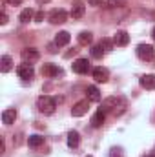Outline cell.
Returning a JSON list of instances; mask_svg holds the SVG:
<instances>
[{"mask_svg":"<svg viewBox=\"0 0 155 157\" xmlns=\"http://www.w3.org/2000/svg\"><path fill=\"white\" fill-rule=\"evenodd\" d=\"M4 150H6V144H4V141H0V154H4Z\"/></svg>","mask_w":155,"mask_h":157,"instance_id":"f546056e","label":"cell"},{"mask_svg":"<svg viewBox=\"0 0 155 157\" xmlns=\"http://www.w3.org/2000/svg\"><path fill=\"white\" fill-rule=\"evenodd\" d=\"M17 73H18V77L24 78V80H31L33 75H35V71H33L31 64H20V66L17 68Z\"/></svg>","mask_w":155,"mask_h":157,"instance_id":"ba28073f","label":"cell"},{"mask_svg":"<svg viewBox=\"0 0 155 157\" xmlns=\"http://www.w3.org/2000/svg\"><path fill=\"white\" fill-rule=\"evenodd\" d=\"M6 2H7V4H13V6H18L22 0H6Z\"/></svg>","mask_w":155,"mask_h":157,"instance_id":"f1b7e54d","label":"cell"},{"mask_svg":"<svg viewBox=\"0 0 155 157\" xmlns=\"http://www.w3.org/2000/svg\"><path fill=\"white\" fill-rule=\"evenodd\" d=\"M37 108H39L40 113L51 115L55 112V108H57V101L53 97H49V95H40L39 99H37Z\"/></svg>","mask_w":155,"mask_h":157,"instance_id":"7a4b0ae2","label":"cell"},{"mask_svg":"<svg viewBox=\"0 0 155 157\" xmlns=\"http://www.w3.org/2000/svg\"><path fill=\"white\" fill-rule=\"evenodd\" d=\"M70 33L68 31H60V33H57V37H55V46L57 48H62V46H66L68 42H70Z\"/></svg>","mask_w":155,"mask_h":157,"instance_id":"2e32d148","label":"cell"},{"mask_svg":"<svg viewBox=\"0 0 155 157\" xmlns=\"http://www.w3.org/2000/svg\"><path fill=\"white\" fill-rule=\"evenodd\" d=\"M152 37H153V40H155V28H153V31H152Z\"/></svg>","mask_w":155,"mask_h":157,"instance_id":"4dcf8cb0","label":"cell"},{"mask_svg":"<svg viewBox=\"0 0 155 157\" xmlns=\"http://www.w3.org/2000/svg\"><path fill=\"white\" fill-rule=\"evenodd\" d=\"M139 82L144 90H155V75H142Z\"/></svg>","mask_w":155,"mask_h":157,"instance_id":"9a60e30c","label":"cell"},{"mask_svg":"<svg viewBox=\"0 0 155 157\" xmlns=\"http://www.w3.org/2000/svg\"><path fill=\"white\" fill-rule=\"evenodd\" d=\"M104 0H89V6H100Z\"/></svg>","mask_w":155,"mask_h":157,"instance_id":"4316f807","label":"cell"},{"mask_svg":"<svg viewBox=\"0 0 155 157\" xmlns=\"http://www.w3.org/2000/svg\"><path fill=\"white\" fill-rule=\"evenodd\" d=\"M104 119H106V113H104L102 110L95 112V115L91 117V126H93V128H100V126L104 124Z\"/></svg>","mask_w":155,"mask_h":157,"instance_id":"e0dca14e","label":"cell"},{"mask_svg":"<svg viewBox=\"0 0 155 157\" xmlns=\"http://www.w3.org/2000/svg\"><path fill=\"white\" fill-rule=\"evenodd\" d=\"M148 157H155V155H148Z\"/></svg>","mask_w":155,"mask_h":157,"instance_id":"d6a6232c","label":"cell"},{"mask_svg":"<svg viewBox=\"0 0 155 157\" xmlns=\"http://www.w3.org/2000/svg\"><path fill=\"white\" fill-rule=\"evenodd\" d=\"M84 11H86V6H84L82 2H75V4L71 6L70 15H71L73 18H82V17H84Z\"/></svg>","mask_w":155,"mask_h":157,"instance_id":"8fae6325","label":"cell"},{"mask_svg":"<svg viewBox=\"0 0 155 157\" xmlns=\"http://www.w3.org/2000/svg\"><path fill=\"white\" fill-rule=\"evenodd\" d=\"M42 75H44V77H49V78L60 77V75H62V70H60L57 64H44V66H42Z\"/></svg>","mask_w":155,"mask_h":157,"instance_id":"52a82bcc","label":"cell"},{"mask_svg":"<svg viewBox=\"0 0 155 157\" xmlns=\"http://www.w3.org/2000/svg\"><path fill=\"white\" fill-rule=\"evenodd\" d=\"M102 55H104V48H102L100 44H97V46L91 48V57H93V59H100Z\"/></svg>","mask_w":155,"mask_h":157,"instance_id":"603a6c76","label":"cell"},{"mask_svg":"<svg viewBox=\"0 0 155 157\" xmlns=\"http://www.w3.org/2000/svg\"><path fill=\"white\" fill-rule=\"evenodd\" d=\"M100 46L104 48V51H110V49H113V40L102 39V40H100Z\"/></svg>","mask_w":155,"mask_h":157,"instance_id":"cb8c5ba5","label":"cell"},{"mask_svg":"<svg viewBox=\"0 0 155 157\" xmlns=\"http://www.w3.org/2000/svg\"><path fill=\"white\" fill-rule=\"evenodd\" d=\"M108 77H110V73H108L106 68H95V70H93V78H95L97 82H106Z\"/></svg>","mask_w":155,"mask_h":157,"instance_id":"4fadbf2b","label":"cell"},{"mask_svg":"<svg viewBox=\"0 0 155 157\" xmlns=\"http://www.w3.org/2000/svg\"><path fill=\"white\" fill-rule=\"evenodd\" d=\"M28 144L31 146V148H39L44 144V137L42 135H29L28 137Z\"/></svg>","mask_w":155,"mask_h":157,"instance_id":"44dd1931","label":"cell"},{"mask_svg":"<svg viewBox=\"0 0 155 157\" xmlns=\"http://www.w3.org/2000/svg\"><path fill=\"white\" fill-rule=\"evenodd\" d=\"M124 108H126V101L122 97H108L102 101V106H100L104 113H113V115H119Z\"/></svg>","mask_w":155,"mask_h":157,"instance_id":"6da1fadb","label":"cell"},{"mask_svg":"<svg viewBox=\"0 0 155 157\" xmlns=\"http://www.w3.org/2000/svg\"><path fill=\"white\" fill-rule=\"evenodd\" d=\"M18 18H20V22H22V24H28V22L33 18V11H31V9H24V11L20 13V17H18Z\"/></svg>","mask_w":155,"mask_h":157,"instance_id":"7402d4cb","label":"cell"},{"mask_svg":"<svg viewBox=\"0 0 155 157\" xmlns=\"http://www.w3.org/2000/svg\"><path fill=\"white\" fill-rule=\"evenodd\" d=\"M11 68H13L11 57H9V55H4V57L0 59V71H2V73H7V71H11Z\"/></svg>","mask_w":155,"mask_h":157,"instance_id":"ac0fdd59","label":"cell"},{"mask_svg":"<svg viewBox=\"0 0 155 157\" xmlns=\"http://www.w3.org/2000/svg\"><path fill=\"white\" fill-rule=\"evenodd\" d=\"M20 57H22L24 64H35L40 59V53H39V49H35V48H24L20 51Z\"/></svg>","mask_w":155,"mask_h":157,"instance_id":"3957f363","label":"cell"},{"mask_svg":"<svg viewBox=\"0 0 155 157\" xmlns=\"http://www.w3.org/2000/svg\"><path fill=\"white\" fill-rule=\"evenodd\" d=\"M86 157H93V155H86Z\"/></svg>","mask_w":155,"mask_h":157,"instance_id":"1f68e13d","label":"cell"},{"mask_svg":"<svg viewBox=\"0 0 155 157\" xmlns=\"http://www.w3.org/2000/svg\"><path fill=\"white\" fill-rule=\"evenodd\" d=\"M88 110H89V101L88 99L86 101H78L77 104L71 108V115L73 117H82V115L88 113Z\"/></svg>","mask_w":155,"mask_h":157,"instance_id":"5b68a950","label":"cell"},{"mask_svg":"<svg viewBox=\"0 0 155 157\" xmlns=\"http://www.w3.org/2000/svg\"><path fill=\"white\" fill-rule=\"evenodd\" d=\"M71 68H73L75 73L84 75V73H88V70H89V62H88V59H77V60L71 64Z\"/></svg>","mask_w":155,"mask_h":157,"instance_id":"9c48e42d","label":"cell"},{"mask_svg":"<svg viewBox=\"0 0 155 157\" xmlns=\"http://www.w3.org/2000/svg\"><path fill=\"white\" fill-rule=\"evenodd\" d=\"M110 157H124V155H122V152H120V148H113V150L110 152Z\"/></svg>","mask_w":155,"mask_h":157,"instance_id":"d4e9b609","label":"cell"},{"mask_svg":"<svg viewBox=\"0 0 155 157\" xmlns=\"http://www.w3.org/2000/svg\"><path fill=\"white\" fill-rule=\"evenodd\" d=\"M128 42H130V35L126 31H117L115 33V37H113V44L115 46L124 48V46H128Z\"/></svg>","mask_w":155,"mask_h":157,"instance_id":"30bf717a","label":"cell"},{"mask_svg":"<svg viewBox=\"0 0 155 157\" xmlns=\"http://www.w3.org/2000/svg\"><path fill=\"white\" fill-rule=\"evenodd\" d=\"M77 40H78V44L88 46V44H91V42H93V35H91L89 31H80V33H78V37H77Z\"/></svg>","mask_w":155,"mask_h":157,"instance_id":"ffe728a7","label":"cell"},{"mask_svg":"<svg viewBox=\"0 0 155 157\" xmlns=\"http://www.w3.org/2000/svg\"><path fill=\"white\" fill-rule=\"evenodd\" d=\"M15 119H17V110L9 108V110H4V112H2V122H4V124H13Z\"/></svg>","mask_w":155,"mask_h":157,"instance_id":"5bb4252c","label":"cell"},{"mask_svg":"<svg viewBox=\"0 0 155 157\" xmlns=\"http://www.w3.org/2000/svg\"><path fill=\"white\" fill-rule=\"evenodd\" d=\"M155 55V49L152 44H139L137 46V57L141 60H152Z\"/></svg>","mask_w":155,"mask_h":157,"instance_id":"277c9868","label":"cell"},{"mask_svg":"<svg viewBox=\"0 0 155 157\" xmlns=\"http://www.w3.org/2000/svg\"><path fill=\"white\" fill-rule=\"evenodd\" d=\"M78 143H80V135H78V132H70L68 133V146L70 148H77L78 146Z\"/></svg>","mask_w":155,"mask_h":157,"instance_id":"d6986e66","label":"cell"},{"mask_svg":"<svg viewBox=\"0 0 155 157\" xmlns=\"http://www.w3.org/2000/svg\"><path fill=\"white\" fill-rule=\"evenodd\" d=\"M7 22V15H6V11H2L0 13V24H6Z\"/></svg>","mask_w":155,"mask_h":157,"instance_id":"484cf974","label":"cell"},{"mask_svg":"<svg viewBox=\"0 0 155 157\" xmlns=\"http://www.w3.org/2000/svg\"><path fill=\"white\" fill-rule=\"evenodd\" d=\"M68 20V13L64 9H53L49 13V22L51 24H64Z\"/></svg>","mask_w":155,"mask_h":157,"instance_id":"8992f818","label":"cell"},{"mask_svg":"<svg viewBox=\"0 0 155 157\" xmlns=\"http://www.w3.org/2000/svg\"><path fill=\"white\" fill-rule=\"evenodd\" d=\"M86 93H88V101L89 102H99L100 101V91H99L97 86H88Z\"/></svg>","mask_w":155,"mask_h":157,"instance_id":"7c38bea8","label":"cell"},{"mask_svg":"<svg viewBox=\"0 0 155 157\" xmlns=\"http://www.w3.org/2000/svg\"><path fill=\"white\" fill-rule=\"evenodd\" d=\"M42 18H44V13H42V11H39V13H37V15H35V20H42Z\"/></svg>","mask_w":155,"mask_h":157,"instance_id":"83f0119b","label":"cell"}]
</instances>
